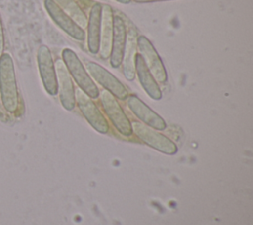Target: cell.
Instances as JSON below:
<instances>
[{
    "label": "cell",
    "mask_w": 253,
    "mask_h": 225,
    "mask_svg": "<svg viewBox=\"0 0 253 225\" xmlns=\"http://www.w3.org/2000/svg\"><path fill=\"white\" fill-rule=\"evenodd\" d=\"M137 3H148V2H157V1H169V0H133Z\"/></svg>",
    "instance_id": "obj_19"
},
{
    "label": "cell",
    "mask_w": 253,
    "mask_h": 225,
    "mask_svg": "<svg viewBox=\"0 0 253 225\" xmlns=\"http://www.w3.org/2000/svg\"><path fill=\"white\" fill-rule=\"evenodd\" d=\"M136 46L141 55L146 67L158 83H165L167 81V72L165 66L151 43V41L144 36H139L136 38Z\"/></svg>",
    "instance_id": "obj_5"
},
{
    "label": "cell",
    "mask_w": 253,
    "mask_h": 225,
    "mask_svg": "<svg viewBox=\"0 0 253 225\" xmlns=\"http://www.w3.org/2000/svg\"><path fill=\"white\" fill-rule=\"evenodd\" d=\"M115 1H117L119 3H122V4H128L131 0H115Z\"/></svg>",
    "instance_id": "obj_20"
},
{
    "label": "cell",
    "mask_w": 253,
    "mask_h": 225,
    "mask_svg": "<svg viewBox=\"0 0 253 225\" xmlns=\"http://www.w3.org/2000/svg\"><path fill=\"white\" fill-rule=\"evenodd\" d=\"M136 33L134 30H129L126 35V42L123 55V72L128 81H132L135 77V56L137 54Z\"/></svg>",
    "instance_id": "obj_16"
},
{
    "label": "cell",
    "mask_w": 253,
    "mask_h": 225,
    "mask_svg": "<svg viewBox=\"0 0 253 225\" xmlns=\"http://www.w3.org/2000/svg\"><path fill=\"white\" fill-rule=\"evenodd\" d=\"M54 66L61 105L65 110L72 111L75 107L76 102L75 90L71 76L62 60H56V62H54Z\"/></svg>",
    "instance_id": "obj_11"
},
{
    "label": "cell",
    "mask_w": 253,
    "mask_h": 225,
    "mask_svg": "<svg viewBox=\"0 0 253 225\" xmlns=\"http://www.w3.org/2000/svg\"><path fill=\"white\" fill-rule=\"evenodd\" d=\"M0 100L9 112H15L18 109L19 95L15 66L12 56L7 52H3L0 56Z\"/></svg>",
    "instance_id": "obj_1"
},
{
    "label": "cell",
    "mask_w": 253,
    "mask_h": 225,
    "mask_svg": "<svg viewBox=\"0 0 253 225\" xmlns=\"http://www.w3.org/2000/svg\"><path fill=\"white\" fill-rule=\"evenodd\" d=\"M79 27L83 30L87 27L88 18L75 0H53Z\"/></svg>",
    "instance_id": "obj_17"
},
{
    "label": "cell",
    "mask_w": 253,
    "mask_h": 225,
    "mask_svg": "<svg viewBox=\"0 0 253 225\" xmlns=\"http://www.w3.org/2000/svg\"><path fill=\"white\" fill-rule=\"evenodd\" d=\"M126 104L132 113L141 120L142 123L152 127L156 130H164L166 128L165 120L151 110L145 103H143L137 96L128 95L126 97Z\"/></svg>",
    "instance_id": "obj_10"
},
{
    "label": "cell",
    "mask_w": 253,
    "mask_h": 225,
    "mask_svg": "<svg viewBox=\"0 0 253 225\" xmlns=\"http://www.w3.org/2000/svg\"><path fill=\"white\" fill-rule=\"evenodd\" d=\"M4 45H5V38H4V31H3V25H2V19L0 15V56L4 52Z\"/></svg>",
    "instance_id": "obj_18"
},
{
    "label": "cell",
    "mask_w": 253,
    "mask_h": 225,
    "mask_svg": "<svg viewBox=\"0 0 253 225\" xmlns=\"http://www.w3.org/2000/svg\"><path fill=\"white\" fill-rule=\"evenodd\" d=\"M135 75H137L142 88L150 98L156 101L162 98V93L158 83L146 67L139 53H137L135 56Z\"/></svg>",
    "instance_id": "obj_15"
},
{
    "label": "cell",
    "mask_w": 253,
    "mask_h": 225,
    "mask_svg": "<svg viewBox=\"0 0 253 225\" xmlns=\"http://www.w3.org/2000/svg\"><path fill=\"white\" fill-rule=\"evenodd\" d=\"M101 10L102 4L95 3L89 12L87 22V45L92 54L99 52L100 29H101Z\"/></svg>",
    "instance_id": "obj_14"
},
{
    "label": "cell",
    "mask_w": 253,
    "mask_h": 225,
    "mask_svg": "<svg viewBox=\"0 0 253 225\" xmlns=\"http://www.w3.org/2000/svg\"><path fill=\"white\" fill-rule=\"evenodd\" d=\"M86 69L91 77L101 86H103L105 90L110 92L114 97L120 100L126 99L128 92L125 85L106 68L96 62L88 61L86 63Z\"/></svg>",
    "instance_id": "obj_7"
},
{
    "label": "cell",
    "mask_w": 253,
    "mask_h": 225,
    "mask_svg": "<svg viewBox=\"0 0 253 225\" xmlns=\"http://www.w3.org/2000/svg\"><path fill=\"white\" fill-rule=\"evenodd\" d=\"M61 55L63 63L65 64L70 76L78 85L79 89H81L91 99L98 98L100 95L99 89L75 51L70 48H64L61 52Z\"/></svg>",
    "instance_id": "obj_2"
},
{
    "label": "cell",
    "mask_w": 253,
    "mask_h": 225,
    "mask_svg": "<svg viewBox=\"0 0 253 225\" xmlns=\"http://www.w3.org/2000/svg\"><path fill=\"white\" fill-rule=\"evenodd\" d=\"M37 62L44 90L50 96H55L58 93L57 78L53 57L48 46L44 44L39 46L37 50Z\"/></svg>",
    "instance_id": "obj_6"
},
{
    "label": "cell",
    "mask_w": 253,
    "mask_h": 225,
    "mask_svg": "<svg viewBox=\"0 0 253 225\" xmlns=\"http://www.w3.org/2000/svg\"><path fill=\"white\" fill-rule=\"evenodd\" d=\"M114 32V15L110 5L102 4L101 10V29L99 53L101 58L108 59L111 54L112 39Z\"/></svg>",
    "instance_id": "obj_13"
},
{
    "label": "cell",
    "mask_w": 253,
    "mask_h": 225,
    "mask_svg": "<svg viewBox=\"0 0 253 225\" xmlns=\"http://www.w3.org/2000/svg\"><path fill=\"white\" fill-rule=\"evenodd\" d=\"M131 129L132 133H134L145 144L162 153L173 155L178 150L177 145L172 140L142 122L132 121Z\"/></svg>",
    "instance_id": "obj_3"
},
{
    "label": "cell",
    "mask_w": 253,
    "mask_h": 225,
    "mask_svg": "<svg viewBox=\"0 0 253 225\" xmlns=\"http://www.w3.org/2000/svg\"><path fill=\"white\" fill-rule=\"evenodd\" d=\"M75 102L86 120L95 130L103 134L109 131V124L98 107L92 99L79 88L75 91Z\"/></svg>",
    "instance_id": "obj_8"
},
{
    "label": "cell",
    "mask_w": 253,
    "mask_h": 225,
    "mask_svg": "<svg viewBox=\"0 0 253 225\" xmlns=\"http://www.w3.org/2000/svg\"><path fill=\"white\" fill-rule=\"evenodd\" d=\"M44 8L51 18L65 34L75 40H83L86 37L84 30L79 27L53 0H44Z\"/></svg>",
    "instance_id": "obj_9"
},
{
    "label": "cell",
    "mask_w": 253,
    "mask_h": 225,
    "mask_svg": "<svg viewBox=\"0 0 253 225\" xmlns=\"http://www.w3.org/2000/svg\"><path fill=\"white\" fill-rule=\"evenodd\" d=\"M99 96L101 98L103 109L116 129L124 136H130L132 134L131 122L127 118L116 97L107 90H103Z\"/></svg>",
    "instance_id": "obj_4"
},
{
    "label": "cell",
    "mask_w": 253,
    "mask_h": 225,
    "mask_svg": "<svg viewBox=\"0 0 253 225\" xmlns=\"http://www.w3.org/2000/svg\"><path fill=\"white\" fill-rule=\"evenodd\" d=\"M126 26L123 18L119 15L114 16V32L112 39V47L110 54V63L114 68L122 65L123 55L126 42Z\"/></svg>",
    "instance_id": "obj_12"
}]
</instances>
